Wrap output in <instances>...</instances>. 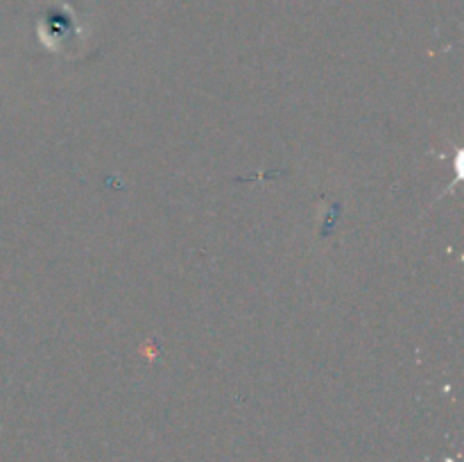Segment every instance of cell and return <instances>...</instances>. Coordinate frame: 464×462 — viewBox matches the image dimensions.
Listing matches in <instances>:
<instances>
[]
</instances>
